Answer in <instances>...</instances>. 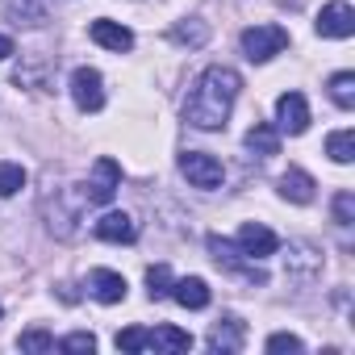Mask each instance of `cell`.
I'll return each instance as SVG.
<instances>
[{
  "mask_svg": "<svg viewBox=\"0 0 355 355\" xmlns=\"http://www.w3.org/2000/svg\"><path fill=\"white\" fill-rule=\"evenodd\" d=\"M239 92H243V80H239L234 67H222V63L205 67L197 76L189 101H184V121L197 125V130H222L230 121V109H234Z\"/></svg>",
  "mask_w": 355,
  "mask_h": 355,
  "instance_id": "1",
  "label": "cell"
},
{
  "mask_svg": "<svg viewBox=\"0 0 355 355\" xmlns=\"http://www.w3.org/2000/svg\"><path fill=\"white\" fill-rule=\"evenodd\" d=\"M117 189H121V167H117V159H96V167H92V180H84L80 184V197L88 201V205H109L113 197H117Z\"/></svg>",
  "mask_w": 355,
  "mask_h": 355,
  "instance_id": "2",
  "label": "cell"
},
{
  "mask_svg": "<svg viewBox=\"0 0 355 355\" xmlns=\"http://www.w3.org/2000/svg\"><path fill=\"white\" fill-rule=\"evenodd\" d=\"M284 46H288V30L284 26H251V30H243V55L251 63H268Z\"/></svg>",
  "mask_w": 355,
  "mask_h": 355,
  "instance_id": "3",
  "label": "cell"
},
{
  "mask_svg": "<svg viewBox=\"0 0 355 355\" xmlns=\"http://www.w3.org/2000/svg\"><path fill=\"white\" fill-rule=\"evenodd\" d=\"M180 171H184V180L193 184V189H222V180H226V167L214 159V155H205V150H189V155H180Z\"/></svg>",
  "mask_w": 355,
  "mask_h": 355,
  "instance_id": "4",
  "label": "cell"
},
{
  "mask_svg": "<svg viewBox=\"0 0 355 355\" xmlns=\"http://www.w3.org/2000/svg\"><path fill=\"white\" fill-rule=\"evenodd\" d=\"M71 101L84 113H101L105 109V80L96 67H76L71 71Z\"/></svg>",
  "mask_w": 355,
  "mask_h": 355,
  "instance_id": "5",
  "label": "cell"
},
{
  "mask_svg": "<svg viewBox=\"0 0 355 355\" xmlns=\"http://www.w3.org/2000/svg\"><path fill=\"white\" fill-rule=\"evenodd\" d=\"M209 251H214L218 268H226V272H234V276H243V280H251V284H263V280H268V276H263V268H255V263H243V251H239L230 239H222V234H209Z\"/></svg>",
  "mask_w": 355,
  "mask_h": 355,
  "instance_id": "6",
  "label": "cell"
},
{
  "mask_svg": "<svg viewBox=\"0 0 355 355\" xmlns=\"http://www.w3.org/2000/svg\"><path fill=\"white\" fill-rule=\"evenodd\" d=\"M239 251H243L247 259H268V255L280 251V239H276L268 226H259V222H243V226H239Z\"/></svg>",
  "mask_w": 355,
  "mask_h": 355,
  "instance_id": "7",
  "label": "cell"
},
{
  "mask_svg": "<svg viewBox=\"0 0 355 355\" xmlns=\"http://www.w3.org/2000/svg\"><path fill=\"white\" fill-rule=\"evenodd\" d=\"M313 30H318L322 38H351V34H355V9L343 5V0H334V5H326V9L318 13Z\"/></svg>",
  "mask_w": 355,
  "mask_h": 355,
  "instance_id": "8",
  "label": "cell"
},
{
  "mask_svg": "<svg viewBox=\"0 0 355 355\" xmlns=\"http://www.w3.org/2000/svg\"><path fill=\"white\" fill-rule=\"evenodd\" d=\"M276 130L280 134H305L309 130V105H305V96L301 92H284L280 101H276Z\"/></svg>",
  "mask_w": 355,
  "mask_h": 355,
  "instance_id": "9",
  "label": "cell"
},
{
  "mask_svg": "<svg viewBox=\"0 0 355 355\" xmlns=\"http://www.w3.org/2000/svg\"><path fill=\"white\" fill-rule=\"evenodd\" d=\"M243 343H247V326H243V318L226 313L222 322H214V330H209V351H239Z\"/></svg>",
  "mask_w": 355,
  "mask_h": 355,
  "instance_id": "10",
  "label": "cell"
},
{
  "mask_svg": "<svg viewBox=\"0 0 355 355\" xmlns=\"http://www.w3.org/2000/svg\"><path fill=\"white\" fill-rule=\"evenodd\" d=\"M88 288H92V297H96L101 305L125 301V276H117V272H109V268H96V272L88 276Z\"/></svg>",
  "mask_w": 355,
  "mask_h": 355,
  "instance_id": "11",
  "label": "cell"
},
{
  "mask_svg": "<svg viewBox=\"0 0 355 355\" xmlns=\"http://www.w3.org/2000/svg\"><path fill=\"white\" fill-rule=\"evenodd\" d=\"M88 34H92V42H96V46H105V51H117V55L134 46V34H130L125 26H117V21H109V17H101V21H92V30H88Z\"/></svg>",
  "mask_w": 355,
  "mask_h": 355,
  "instance_id": "12",
  "label": "cell"
},
{
  "mask_svg": "<svg viewBox=\"0 0 355 355\" xmlns=\"http://www.w3.org/2000/svg\"><path fill=\"white\" fill-rule=\"evenodd\" d=\"M280 197L293 201V205H309V201H313V175L301 171V167H288V171L280 175Z\"/></svg>",
  "mask_w": 355,
  "mask_h": 355,
  "instance_id": "13",
  "label": "cell"
},
{
  "mask_svg": "<svg viewBox=\"0 0 355 355\" xmlns=\"http://www.w3.org/2000/svg\"><path fill=\"white\" fill-rule=\"evenodd\" d=\"M171 297H175V305H184V309H205L209 305V284L201 276L171 280Z\"/></svg>",
  "mask_w": 355,
  "mask_h": 355,
  "instance_id": "14",
  "label": "cell"
},
{
  "mask_svg": "<svg viewBox=\"0 0 355 355\" xmlns=\"http://www.w3.org/2000/svg\"><path fill=\"white\" fill-rule=\"evenodd\" d=\"M96 239H105V243H134L138 239V222L130 214H105L96 222Z\"/></svg>",
  "mask_w": 355,
  "mask_h": 355,
  "instance_id": "15",
  "label": "cell"
},
{
  "mask_svg": "<svg viewBox=\"0 0 355 355\" xmlns=\"http://www.w3.org/2000/svg\"><path fill=\"white\" fill-rule=\"evenodd\" d=\"M247 150H251V155H259V159L280 155V130H276V125H268V121H255V125L247 130Z\"/></svg>",
  "mask_w": 355,
  "mask_h": 355,
  "instance_id": "16",
  "label": "cell"
},
{
  "mask_svg": "<svg viewBox=\"0 0 355 355\" xmlns=\"http://www.w3.org/2000/svg\"><path fill=\"white\" fill-rule=\"evenodd\" d=\"M146 347H155V351H189L193 347V334L180 330V326H155L146 334Z\"/></svg>",
  "mask_w": 355,
  "mask_h": 355,
  "instance_id": "17",
  "label": "cell"
},
{
  "mask_svg": "<svg viewBox=\"0 0 355 355\" xmlns=\"http://www.w3.org/2000/svg\"><path fill=\"white\" fill-rule=\"evenodd\" d=\"M46 5L51 0H5V13L17 26H42L46 21Z\"/></svg>",
  "mask_w": 355,
  "mask_h": 355,
  "instance_id": "18",
  "label": "cell"
},
{
  "mask_svg": "<svg viewBox=\"0 0 355 355\" xmlns=\"http://www.w3.org/2000/svg\"><path fill=\"white\" fill-rule=\"evenodd\" d=\"M167 38H171L175 46H205V42H209V26L197 21V17H189V21H180V26H171Z\"/></svg>",
  "mask_w": 355,
  "mask_h": 355,
  "instance_id": "19",
  "label": "cell"
},
{
  "mask_svg": "<svg viewBox=\"0 0 355 355\" xmlns=\"http://www.w3.org/2000/svg\"><path fill=\"white\" fill-rule=\"evenodd\" d=\"M326 155H330L334 163H351V159H355V134H351V130H334V134L326 138Z\"/></svg>",
  "mask_w": 355,
  "mask_h": 355,
  "instance_id": "20",
  "label": "cell"
},
{
  "mask_svg": "<svg viewBox=\"0 0 355 355\" xmlns=\"http://www.w3.org/2000/svg\"><path fill=\"white\" fill-rule=\"evenodd\" d=\"M330 96H334L338 109H355V76H351V71L330 76Z\"/></svg>",
  "mask_w": 355,
  "mask_h": 355,
  "instance_id": "21",
  "label": "cell"
},
{
  "mask_svg": "<svg viewBox=\"0 0 355 355\" xmlns=\"http://www.w3.org/2000/svg\"><path fill=\"white\" fill-rule=\"evenodd\" d=\"M26 189V167L21 163H0V197H13Z\"/></svg>",
  "mask_w": 355,
  "mask_h": 355,
  "instance_id": "22",
  "label": "cell"
},
{
  "mask_svg": "<svg viewBox=\"0 0 355 355\" xmlns=\"http://www.w3.org/2000/svg\"><path fill=\"white\" fill-rule=\"evenodd\" d=\"M146 288H150V301L171 297V268H167V263H155V268L146 272Z\"/></svg>",
  "mask_w": 355,
  "mask_h": 355,
  "instance_id": "23",
  "label": "cell"
},
{
  "mask_svg": "<svg viewBox=\"0 0 355 355\" xmlns=\"http://www.w3.org/2000/svg\"><path fill=\"white\" fill-rule=\"evenodd\" d=\"M330 209H334V226H343V230H347V226L355 222V197H351L347 189L334 197V205H330Z\"/></svg>",
  "mask_w": 355,
  "mask_h": 355,
  "instance_id": "24",
  "label": "cell"
},
{
  "mask_svg": "<svg viewBox=\"0 0 355 355\" xmlns=\"http://www.w3.org/2000/svg\"><path fill=\"white\" fill-rule=\"evenodd\" d=\"M17 347L21 351H55V334H46V330H21Z\"/></svg>",
  "mask_w": 355,
  "mask_h": 355,
  "instance_id": "25",
  "label": "cell"
},
{
  "mask_svg": "<svg viewBox=\"0 0 355 355\" xmlns=\"http://www.w3.org/2000/svg\"><path fill=\"white\" fill-rule=\"evenodd\" d=\"M146 334H150V330L130 326V330H121V334H117V347H121V351H142V347H146Z\"/></svg>",
  "mask_w": 355,
  "mask_h": 355,
  "instance_id": "26",
  "label": "cell"
},
{
  "mask_svg": "<svg viewBox=\"0 0 355 355\" xmlns=\"http://www.w3.org/2000/svg\"><path fill=\"white\" fill-rule=\"evenodd\" d=\"M59 347H63V351H96V338H92L88 330H76V334H67Z\"/></svg>",
  "mask_w": 355,
  "mask_h": 355,
  "instance_id": "27",
  "label": "cell"
},
{
  "mask_svg": "<svg viewBox=\"0 0 355 355\" xmlns=\"http://www.w3.org/2000/svg\"><path fill=\"white\" fill-rule=\"evenodd\" d=\"M305 343L297 338V334H272L268 338V351H301Z\"/></svg>",
  "mask_w": 355,
  "mask_h": 355,
  "instance_id": "28",
  "label": "cell"
},
{
  "mask_svg": "<svg viewBox=\"0 0 355 355\" xmlns=\"http://www.w3.org/2000/svg\"><path fill=\"white\" fill-rule=\"evenodd\" d=\"M13 55V38H5V34H0V63H5Z\"/></svg>",
  "mask_w": 355,
  "mask_h": 355,
  "instance_id": "29",
  "label": "cell"
}]
</instances>
